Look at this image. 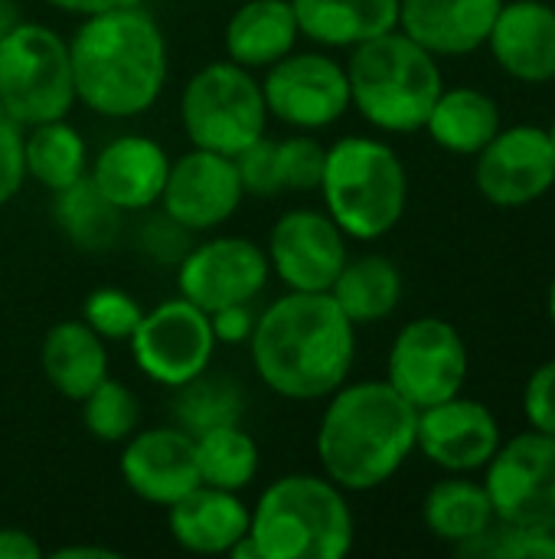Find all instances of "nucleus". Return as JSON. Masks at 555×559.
<instances>
[{
  "mask_svg": "<svg viewBox=\"0 0 555 559\" xmlns=\"http://www.w3.org/2000/svg\"><path fill=\"white\" fill-rule=\"evenodd\" d=\"M255 377L278 396L314 403L340 390L357 360V324L330 292H288L249 337Z\"/></svg>",
  "mask_w": 555,
  "mask_h": 559,
  "instance_id": "f257e3e1",
  "label": "nucleus"
},
{
  "mask_svg": "<svg viewBox=\"0 0 555 559\" xmlns=\"http://www.w3.org/2000/svg\"><path fill=\"white\" fill-rule=\"evenodd\" d=\"M75 102L101 118L144 115L167 85V39L160 23L137 7L82 16L69 39Z\"/></svg>",
  "mask_w": 555,
  "mask_h": 559,
  "instance_id": "f03ea898",
  "label": "nucleus"
},
{
  "mask_svg": "<svg viewBox=\"0 0 555 559\" xmlns=\"http://www.w3.org/2000/svg\"><path fill=\"white\" fill-rule=\"evenodd\" d=\"M317 426L321 472L343 491H376L415 452L419 409L386 380L343 383Z\"/></svg>",
  "mask_w": 555,
  "mask_h": 559,
  "instance_id": "7ed1b4c3",
  "label": "nucleus"
},
{
  "mask_svg": "<svg viewBox=\"0 0 555 559\" xmlns=\"http://www.w3.org/2000/svg\"><path fill=\"white\" fill-rule=\"evenodd\" d=\"M350 108L386 134L422 131L445 79L438 56L409 39L399 26L350 49Z\"/></svg>",
  "mask_w": 555,
  "mask_h": 559,
  "instance_id": "20e7f679",
  "label": "nucleus"
},
{
  "mask_svg": "<svg viewBox=\"0 0 555 559\" xmlns=\"http://www.w3.org/2000/svg\"><path fill=\"white\" fill-rule=\"evenodd\" d=\"M249 534L262 559H340L353 550L357 521L327 475H285L262 491Z\"/></svg>",
  "mask_w": 555,
  "mask_h": 559,
  "instance_id": "39448f33",
  "label": "nucleus"
},
{
  "mask_svg": "<svg viewBox=\"0 0 555 559\" xmlns=\"http://www.w3.org/2000/svg\"><path fill=\"white\" fill-rule=\"evenodd\" d=\"M321 197L327 216L347 239L373 242L389 236L409 206V174L402 157L376 138L350 134L327 147Z\"/></svg>",
  "mask_w": 555,
  "mask_h": 559,
  "instance_id": "423d86ee",
  "label": "nucleus"
},
{
  "mask_svg": "<svg viewBox=\"0 0 555 559\" xmlns=\"http://www.w3.org/2000/svg\"><path fill=\"white\" fill-rule=\"evenodd\" d=\"M0 105L20 128L65 118L75 105L69 43L46 23L20 20L0 36Z\"/></svg>",
  "mask_w": 555,
  "mask_h": 559,
  "instance_id": "0eeeda50",
  "label": "nucleus"
},
{
  "mask_svg": "<svg viewBox=\"0 0 555 559\" xmlns=\"http://www.w3.org/2000/svg\"><path fill=\"white\" fill-rule=\"evenodd\" d=\"M180 121L193 147L236 157L265 134L268 108L252 69L226 59L193 72L180 98Z\"/></svg>",
  "mask_w": 555,
  "mask_h": 559,
  "instance_id": "6e6552de",
  "label": "nucleus"
},
{
  "mask_svg": "<svg viewBox=\"0 0 555 559\" xmlns=\"http://www.w3.org/2000/svg\"><path fill=\"white\" fill-rule=\"evenodd\" d=\"M468 344L461 331L445 318L409 321L386 360V383L415 409L458 396L468 383Z\"/></svg>",
  "mask_w": 555,
  "mask_h": 559,
  "instance_id": "1a4fd4ad",
  "label": "nucleus"
},
{
  "mask_svg": "<svg viewBox=\"0 0 555 559\" xmlns=\"http://www.w3.org/2000/svg\"><path fill=\"white\" fill-rule=\"evenodd\" d=\"M216 337L209 314L186 298L160 301L144 311L137 331L131 334V357L137 370L167 390H177L209 370Z\"/></svg>",
  "mask_w": 555,
  "mask_h": 559,
  "instance_id": "9d476101",
  "label": "nucleus"
},
{
  "mask_svg": "<svg viewBox=\"0 0 555 559\" xmlns=\"http://www.w3.org/2000/svg\"><path fill=\"white\" fill-rule=\"evenodd\" d=\"M265 108L281 124L321 131L337 124L350 108V79L327 52H288L265 69Z\"/></svg>",
  "mask_w": 555,
  "mask_h": 559,
  "instance_id": "9b49d317",
  "label": "nucleus"
},
{
  "mask_svg": "<svg viewBox=\"0 0 555 559\" xmlns=\"http://www.w3.org/2000/svg\"><path fill=\"white\" fill-rule=\"evenodd\" d=\"M474 187L500 210L543 200L555 187V147L550 131L540 124L500 128L474 154Z\"/></svg>",
  "mask_w": 555,
  "mask_h": 559,
  "instance_id": "f8f14e48",
  "label": "nucleus"
},
{
  "mask_svg": "<svg viewBox=\"0 0 555 559\" xmlns=\"http://www.w3.org/2000/svg\"><path fill=\"white\" fill-rule=\"evenodd\" d=\"M272 265L258 242L245 236H213L186 249L177 262L180 298L206 314L226 305H252L268 285Z\"/></svg>",
  "mask_w": 555,
  "mask_h": 559,
  "instance_id": "ddd939ff",
  "label": "nucleus"
},
{
  "mask_svg": "<svg viewBox=\"0 0 555 559\" xmlns=\"http://www.w3.org/2000/svg\"><path fill=\"white\" fill-rule=\"evenodd\" d=\"M484 491L497 524H527L555 514V439L527 429L500 442L484 465Z\"/></svg>",
  "mask_w": 555,
  "mask_h": 559,
  "instance_id": "4468645a",
  "label": "nucleus"
},
{
  "mask_svg": "<svg viewBox=\"0 0 555 559\" xmlns=\"http://www.w3.org/2000/svg\"><path fill=\"white\" fill-rule=\"evenodd\" d=\"M265 255L288 292H330L350 259L343 229L327 216V210L307 206L278 216L268 233Z\"/></svg>",
  "mask_w": 555,
  "mask_h": 559,
  "instance_id": "2eb2a0df",
  "label": "nucleus"
},
{
  "mask_svg": "<svg viewBox=\"0 0 555 559\" xmlns=\"http://www.w3.org/2000/svg\"><path fill=\"white\" fill-rule=\"evenodd\" d=\"M242 197L245 190L236 160L216 151L193 147L183 157L170 160L160 206L177 226L190 233H209L236 216Z\"/></svg>",
  "mask_w": 555,
  "mask_h": 559,
  "instance_id": "dca6fc26",
  "label": "nucleus"
},
{
  "mask_svg": "<svg viewBox=\"0 0 555 559\" xmlns=\"http://www.w3.org/2000/svg\"><path fill=\"white\" fill-rule=\"evenodd\" d=\"M500 442L497 416L478 400L458 393L445 403L419 409L415 449L448 475L484 472Z\"/></svg>",
  "mask_w": 555,
  "mask_h": 559,
  "instance_id": "f3484780",
  "label": "nucleus"
},
{
  "mask_svg": "<svg viewBox=\"0 0 555 559\" xmlns=\"http://www.w3.org/2000/svg\"><path fill=\"white\" fill-rule=\"evenodd\" d=\"M118 468L128 491L157 508H170L196 485H203L196 468L193 436L183 432L180 426L131 432L124 439Z\"/></svg>",
  "mask_w": 555,
  "mask_h": 559,
  "instance_id": "a211bd4d",
  "label": "nucleus"
},
{
  "mask_svg": "<svg viewBox=\"0 0 555 559\" xmlns=\"http://www.w3.org/2000/svg\"><path fill=\"white\" fill-rule=\"evenodd\" d=\"M170 157L147 134H121L108 141L88 164V180L121 213H141L160 203Z\"/></svg>",
  "mask_w": 555,
  "mask_h": 559,
  "instance_id": "6ab92c4d",
  "label": "nucleus"
},
{
  "mask_svg": "<svg viewBox=\"0 0 555 559\" xmlns=\"http://www.w3.org/2000/svg\"><path fill=\"white\" fill-rule=\"evenodd\" d=\"M497 66L530 85L555 79V7L543 0H504L487 36Z\"/></svg>",
  "mask_w": 555,
  "mask_h": 559,
  "instance_id": "aec40b11",
  "label": "nucleus"
},
{
  "mask_svg": "<svg viewBox=\"0 0 555 559\" xmlns=\"http://www.w3.org/2000/svg\"><path fill=\"white\" fill-rule=\"evenodd\" d=\"M504 0H399V29L432 56H468L487 46Z\"/></svg>",
  "mask_w": 555,
  "mask_h": 559,
  "instance_id": "412c9836",
  "label": "nucleus"
},
{
  "mask_svg": "<svg viewBox=\"0 0 555 559\" xmlns=\"http://www.w3.org/2000/svg\"><path fill=\"white\" fill-rule=\"evenodd\" d=\"M252 524V511L236 491L196 485L190 495L173 501L167 508V527L170 537L200 557H219L229 554Z\"/></svg>",
  "mask_w": 555,
  "mask_h": 559,
  "instance_id": "4be33fe9",
  "label": "nucleus"
},
{
  "mask_svg": "<svg viewBox=\"0 0 555 559\" xmlns=\"http://www.w3.org/2000/svg\"><path fill=\"white\" fill-rule=\"evenodd\" d=\"M301 26L291 0H245L226 23V56L245 69H268L294 52Z\"/></svg>",
  "mask_w": 555,
  "mask_h": 559,
  "instance_id": "5701e85b",
  "label": "nucleus"
},
{
  "mask_svg": "<svg viewBox=\"0 0 555 559\" xmlns=\"http://www.w3.org/2000/svg\"><path fill=\"white\" fill-rule=\"evenodd\" d=\"M39 367L59 396L82 403L108 377V350L85 321H59L43 337Z\"/></svg>",
  "mask_w": 555,
  "mask_h": 559,
  "instance_id": "b1692460",
  "label": "nucleus"
},
{
  "mask_svg": "<svg viewBox=\"0 0 555 559\" xmlns=\"http://www.w3.org/2000/svg\"><path fill=\"white\" fill-rule=\"evenodd\" d=\"M301 36L330 49H353L399 26V0H291Z\"/></svg>",
  "mask_w": 555,
  "mask_h": 559,
  "instance_id": "393cba45",
  "label": "nucleus"
},
{
  "mask_svg": "<svg viewBox=\"0 0 555 559\" xmlns=\"http://www.w3.org/2000/svg\"><path fill=\"white\" fill-rule=\"evenodd\" d=\"M425 131L448 154L474 157L500 131V108L481 88H471V85L442 88L425 121Z\"/></svg>",
  "mask_w": 555,
  "mask_h": 559,
  "instance_id": "a878e982",
  "label": "nucleus"
},
{
  "mask_svg": "<svg viewBox=\"0 0 555 559\" xmlns=\"http://www.w3.org/2000/svg\"><path fill=\"white\" fill-rule=\"evenodd\" d=\"M330 298L340 311L360 324L386 321L402 301V272L386 255H357L347 259L340 275L330 285Z\"/></svg>",
  "mask_w": 555,
  "mask_h": 559,
  "instance_id": "bb28decb",
  "label": "nucleus"
},
{
  "mask_svg": "<svg viewBox=\"0 0 555 559\" xmlns=\"http://www.w3.org/2000/svg\"><path fill=\"white\" fill-rule=\"evenodd\" d=\"M422 521L435 540L451 547H461L497 524L484 485L468 481L464 475H451L429 488L422 501Z\"/></svg>",
  "mask_w": 555,
  "mask_h": 559,
  "instance_id": "cd10ccee",
  "label": "nucleus"
},
{
  "mask_svg": "<svg viewBox=\"0 0 555 559\" xmlns=\"http://www.w3.org/2000/svg\"><path fill=\"white\" fill-rule=\"evenodd\" d=\"M23 151H26V177H33L49 193H59L88 174L85 138L65 118L23 128Z\"/></svg>",
  "mask_w": 555,
  "mask_h": 559,
  "instance_id": "c85d7f7f",
  "label": "nucleus"
},
{
  "mask_svg": "<svg viewBox=\"0 0 555 559\" xmlns=\"http://www.w3.org/2000/svg\"><path fill=\"white\" fill-rule=\"evenodd\" d=\"M52 216L65 239L82 252H105L118 242L121 210L101 197V190L88 180V174L65 190L52 193Z\"/></svg>",
  "mask_w": 555,
  "mask_h": 559,
  "instance_id": "c756f323",
  "label": "nucleus"
},
{
  "mask_svg": "<svg viewBox=\"0 0 555 559\" xmlns=\"http://www.w3.org/2000/svg\"><path fill=\"white\" fill-rule=\"evenodd\" d=\"M193 449H196V468H200V481L209 488H222V491H245L255 475H258V442L239 426H216L206 429L200 436H193Z\"/></svg>",
  "mask_w": 555,
  "mask_h": 559,
  "instance_id": "7c9ffc66",
  "label": "nucleus"
},
{
  "mask_svg": "<svg viewBox=\"0 0 555 559\" xmlns=\"http://www.w3.org/2000/svg\"><path fill=\"white\" fill-rule=\"evenodd\" d=\"M173 419L183 432L200 436L216 426L242 423L245 396L229 377H213L209 370L173 390Z\"/></svg>",
  "mask_w": 555,
  "mask_h": 559,
  "instance_id": "2f4dec72",
  "label": "nucleus"
},
{
  "mask_svg": "<svg viewBox=\"0 0 555 559\" xmlns=\"http://www.w3.org/2000/svg\"><path fill=\"white\" fill-rule=\"evenodd\" d=\"M141 419L137 396L121 383L105 377L85 400H82V423L92 439L98 442H124Z\"/></svg>",
  "mask_w": 555,
  "mask_h": 559,
  "instance_id": "473e14b6",
  "label": "nucleus"
},
{
  "mask_svg": "<svg viewBox=\"0 0 555 559\" xmlns=\"http://www.w3.org/2000/svg\"><path fill=\"white\" fill-rule=\"evenodd\" d=\"M144 318V308L134 301V295H128L124 288H95L85 305H82V321L108 344V341H131V334L137 331Z\"/></svg>",
  "mask_w": 555,
  "mask_h": 559,
  "instance_id": "72a5a7b5",
  "label": "nucleus"
},
{
  "mask_svg": "<svg viewBox=\"0 0 555 559\" xmlns=\"http://www.w3.org/2000/svg\"><path fill=\"white\" fill-rule=\"evenodd\" d=\"M324 160H327V147L311 134H294V138L275 141L281 193L285 190H294V193L317 190L321 177H324Z\"/></svg>",
  "mask_w": 555,
  "mask_h": 559,
  "instance_id": "f704fd0d",
  "label": "nucleus"
},
{
  "mask_svg": "<svg viewBox=\"0 0 555 559\" xmlns=\"http://www.w3.org/2000/svg\"><path fill=\"white\" fill-rule=\"evenodd\" d=\"M232 160H236V170H239L245 193H252V197H278L281 193L278 164H275V141H268L262 134L245 151H239Z\"/></svg>",
  "mask_w": 555,
  "mask_h": 559,
  "instance_id": "c9c22d12",
  "label": "nucleus"
},
{
  "mask_svg": "<svg viewBox=\"0 0 555 559\" xmlns=\"http://www.w3.org/2000/svg\"><path fill=\"white\" fill-rule=\"evenodd\" d=\"M523 416L530 429L555 439V357L530 373L523 390Z\"/></svg>",
  "mask_w": 555,
  "mask_h": 559,
  "instance_id": "e433bc0d",
  "label": "nucleus"
},
{
  "mask_svg": "<svg viewBox=\"0 0 555 559\" xmlns=\"http://www.w3.org/2000/svg\"><path fill=\"white\" fill-rule=\"evenodd\" d=\"M26 183V151L23 128L10 118H0V206L10 203Z\"/></svg>",
  "mask_w": 555,
  "mask_h": 559,
  "instance_id": "4c0bfd02",
  "label": "nucleus"
},
{
  "mask_svg": "<svg viewBox=\"0 0 555 559\" xmlns=\"http://www.w3.org/2000/svg\"><path fill=\"white\" fill-rule=\"evenodd\" d=\"M209 328L216 344H242L255 331V314L252 305H226L209 311Z\"/></svg>",
  "mask_w": 555,
  "mask_h": 559,
  "instance_id": "58836bf2",
  "label": "nucleus"
},
{
  "mask_svg": "<svg viewBox=\"0 0 555 559\" xmlns=\"http://www.w3.org/2000/svg\"><path fill=\"white\" fill-rule=\"evenodd\" d=\"M0 559H43V547L23 527H0Z\"/></svg>",
  "mask_w": 555,
  "mask_h": 559,
  "instance_id": "ea45409f",
  "label": "nucleus"
},
{
  "mask_svg": "<svg viewBox=\"0 0 555 559\" xmlns=\"http://www.w3.org/2000/svg\"><path fill=\"white\" fill-rule=\"evenodd\" d=\"M65 13H75V16H92V13H105V10H118V7H137L144 0H46Z\"/></svg>",
  "mask_w": 555,
  "mask_h": 559,
  "instance_id": "a19ab883",
  "label": "nucleus"
},
{
  "mask_svg": "<svg viewBox=\"0 0 555 559\" xmlns=\"http://www.w3.org/2000/svg\"><path fill=\"white\" fill-rule=\"evenodd\" d=\"M52 557L59 559H118L121 554L111 547H92V544H72V547H59Z\"/></svg>",
  "mask_w": 555,
  "mask_h": 559,
  "instance_id": "79ce46f5",
  "label": "nucleus"
},
{
  "mask_svg": "<svg viewBox=\"0 0 555 559\" xmlns=\"http://www.w3.org/2000/svg\"><path fill=\"white\" fill-rule=\"evenodd\" d=\"M20 20H23V16H20V3H16V0H0V36H3L7 29H13Z\"/></svg>",
  "mask_w": 555,
  "mask_h": 559,
  "instance_id": "37998d69",
  "label": "nucleus"
},
{
  "mask_svg": "<svg viewBox=\"0 0 555 559\" xmlns=\"http://www.w3.org/2000/svg\"><path fill=\"white\" fill-rule=\"evenodd\" d=\"M226 557H232V559H262V550H258V544L252 540V534H245Z\"/></svg>",
  "mask_w": 555,
  "mask_h": 559,
  "instance_id": "c03bdc74",
  "label": "nucleus"
},
{
  "mask_svg": "<svg viewBox=\"0 0 555 559\" xmlns=\"http://www.w3.org/2000/svg\"><path fill=\"white\" fill-rule=\"evenodd\" d=\"M550 321H553V328H555V278H553V285H550Z\"/></svg>",
  "mask_w": 555,
  "mask_h": 559,
  "instance_id": "a18cd8bd",
  "label": "nucleus"
},
{
  "mask_svg": "<svg viewBox=\"0 0 555 559\" xmlns=\"http://www.w3.org/2000/svg\"><path fill=\"white\" fill-rule=\"evenodd\" d=\"M546 131H550V141H553V147H555V121L546 128Z\"/></svg>",
  "mask_w": 555,
  "mask_h": 559,
  "instance_id": "49530a36",
  "label": "nucleus"
},
{
  "mask_svg": "<svg viewBox=\"0 0 555 559\" xmlns=\"http://www.w3.org/2000/svg\"><path fill=\"white\" fill-rule=\"evenodd\" d=\"M0 118H3V105H0Z\"/></svg>",
  "mask_w": 555,
  "mask_h": 559,
  "instance_id": "de8ad7c7",
  "label": "nucleus"
}]
</instances>
